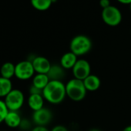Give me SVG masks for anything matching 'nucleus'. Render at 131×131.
I'll return each mask as SVG.
<instances>
[{
  "mask_svg": "<svg viewBox=\"0 0 131 131\" xmlns=\"http://www.w3.org/2000/svg\"><path fill=\"white\" fill-rule=\"evenodd\" d=\"M3 100L9 111H19L25 103V96L22 90L13 89Z\"/></svg>",
  "mask_w": 131,
  "mask_h": 131,
  "instance_id": "20e7f679",
  "label": "nucleus"
},
{
  "mask_svg": "<svg viewBox=\"0 0 131 131\" xmlns=\"http://www.w3.org/2000/svg\"><path fill=\"white\" fill-rule=\"evenodd\" d=\"M45 99L42 94H29L27 103L29 107L34 112L44 107Z\"/></svg>",
  "mask_w": 131,
  "mask_h": 131,
  "instance_id": "9b49d317",
  "label": "nucleus"
},
{
  "mask_svg": "<svg viewBox=\"0 0 131 131\" xmlns=\"http://www.w3.org/2000/svg\"><path fill=\"white\" fill-rule=\"evenodd\" d=\"M31 4L37 10L46 11L52 4V0H31Z\"/></svg>",
  "mask_w": 131,
  "mask_h": 131,
  "instance_id": "a211bd4d",
  "label": "nucleus"
},
{
  "mask_svg": "<svg viewBox=\"0 0 131 131\" xmlns=\"http://www.w3.org/2000/svg\"><path fill=\"white\" fill-rule=\"evenodd\" d=\"M102 19L106 25L110 26H116L122 21V14L118 8L110 6L103 9Z\"/></svg>",
  "mask_w": 131,
  "mask_h": 131,
  "instance_id": "423d86ee",
  "label": "nucleus"
},
{
  "mask_svg": "<svg viewBox=\"0 0 131 131\" xmlns=\"http://www.w3.org/2000/svg\"><path fill=\"white\" fill-rule=\"evenodd\" d=\"M83 81L84 86L87 91L94 92L100 89L101 86V80L99 77L94 74H90Z\"/></svg>",
  "mask_w": 131,
  "mask_h": 131,
  "instance_id": "4468645a",
  "label": "nucleus"
},
{
  "mask_svg": "<svg viewBox=\"0 0 131 131\" xmlns=\"http://www.w3.org/2000/svg\"><path fill=\"white\" fill-rule=\"evenodd\" d=\"M23 118L18 111H9L4 123L9 128H18L21 123Z\"/></svg>",
  "mask_w": 131,
  "mask_h": 131,
  "instance_id": "ddd939ff",
  "label": "nucleus"
},
{
  "mask_svg": "<svg viewBox=\"0 0 131 131\" xmlns=\"http://www.w3.org/2000/svg\"><path fill=\"white\" fill-rule=\"evenodd\" d=\"M52 111L46 107H43L37 111H34L32 115V119L36 126H46L52 119Z\"/></svg>",
  "mask_w": 131,
  "mask_h": 131,
  "instance_id": "6e6552de",
  "label": "nucleus"
},
{
  "mask_svg": "<svg viewBox=\"0 0 131 131\" xmlns=\"http://www.w3.org/2000/svg\"><path fill=\"white\" fill-rule=\"evenodd\" d=\"M122 131H131V125H129V126H126Z\"/></svg>",
  "mask_w": 131,
  "mask_h": 131,
  "instance_id": "a878e982",
  "label": "nucleus"
},
{
  "mask_svg": "<svg viewBox=\"0 0 131 131\" xmlns=\"http://www.w3.org/2000/svg\"><path fill=\"white\" fill-rule=\"evenodd\" d=\"M129 9H130V11H131V3L129 4Z\"/></svg>",
  "mask_w": 131,
  "mask_h": 131,
  "instance_id": "cd10ccee",
  "label": "nucleus"
},
{
  "mask_svg": "<svg viewBox=\"0 0 131 131\" xmlns=\"http://www.w3.org/2000/svg\"><path fill=\"white\" fill-rule=\"evenodd\" d=\"M72 73L73 78L84 80L91 74V66L86 59H78L73 68L72 69Z\"/></svg>",
  "mask_w": 131,
  "mask_h": 131,
  "instance_id": "0eeeda50",
  "label": "nucleus"
},
{
  "mask_svg": "<svg viewBox=\"0 0 131 131\" xmlns=\"http://www.w3.org/2000/svg\"><path fill=\"white\" fill-rule=\"evenodd\" d=\"M13 89V83L11 80L6 79L0 76V99L5 98Z\"/></svg>",
  "mask_w": 131,
  "mask_h": 131,
  "instance_id": "f3484780",
  "label": "nucleus"
},
{
  "mask_svg": "<svg viewBox=\"0 0 131 131\" xmlns=\"http://www.w3.org/2000/svg\"><path fill=\"white\" fill-rule=\"evenodd\" d=\"M33 68L36 73L47 74L51 68V62L49 60L42 56H36L32 62Z\"/></svg>",
  "mask_w": 131,
  "mask_h": 131,
  "instance_id": "1a4fd4ad",
  "label": "nucleus"
},
{
  "mask_svg": "<svg viewBox=\"0 0 131 131\" xmlns=\"http://www.w3.org/2000/svg\"><path fill=\"white\" fill-rule=\"evenodd\" d=\"M50 131H69L68 129L62 125H56L52 128Z\"/></svg>",
  "mask_w": 131,
  "mask_h": 131,
  "instance_id": "4be33fe9",
  "label": "nucleus"
},
{
  "mask_svg": "<svg viewBox=\"0 0 131 131\" xmlns=\"http://www.w3.org/2000/svg\"><path fill=\"white\" fill-rule=\"evenodd\" d=\"M15 70L16 65L11 62H4L1 68H0V75L2 77H4L8 80H11L13 77H15Z\"/></svg>",
  "mask_w": 131,
  "mask_h": 131,
  "instance_id": "2eb2a0df",
  "label": "nucleus"
},
{
  "mask_svg": "<svg viewBox=\"0 0 131 131\" xmlns=\"http://www.w3.org/2000/svg\"><path fill=\"white\" fill-rule=\"evenodd\" d=\"M77 57L78 56L77 55H75L73 52H72L71 51L67 52L64 53L62 56V57L60 58L59 64L66 70H72L78 60Z\"/></svg>",
  "mask_w": 131,
  "mask_h": 131,
  "instance_id": "9d476101",
  "label": "nucleus"
},
{
  "mask_svg": "<svg viewBox=\"0 0 131 131\" xmlns=\"http://www.w3.org/2000/svg\"><path fill=\"white\" fill-rule=\"evenodd\" d=\"M89 131H101V130L99 129H96V128H93V129H90Z\"/></svg>",
  "mask_w": 131,
  "mask_h": 131,
  "instance_id": "bb28decb",
  "label": "nucleus"
},
{
  "mask_svg": "<svg viewBox=\"0 0 131 131\" xmlns=\"http://www.w3.org/2000/svg\"><path fill=\"white\" fill-rule=\"evenodd\" d=\"M29 94H42V90L38 89L37 87L34 86L33 85H31L29 87Z\"/></svg>",
  "mask_w": 131,
  "mask_h": 131,
  "instance_id": "412c9836",
  "label": "nucleus"
},
{
  "mask_svg": "<svg viewBox=\"0 0 131 131\" xmlns=\"http://www.w3.org/2000/svg\"><path fill=\"white\" fill-rule=\"evenodd\" d=\"M35 70L32 62L23 60L16 64L15 77L19 80H28L35 76Z\"/></svg>",
  "mask_w": 131,
  "mask_h": 131,
  "instance_id": "39448f33",
  "label": "nucleus"
},
{
  "mask_svg": "<svg viewBox=\"0 0 131 131\" xmlns=\"http://www.w3.org/2000/svg\"><path fill=\"white\" fill-rule=\"evenodd\" d=\"M9 109L7 108L3 100L0 99V124L5 121V119L9 113Z\"/></svg>",
  "mask_w": 131,
  "mask_h": 131,
  "instance_id": "6ab92c4d",
  "label": "nucleus"
},
{
  "mask_svg": "<svg viewBox=\"0 0 131 131\" xmlns=\"http://www.w3.org/2000/svg\"><path fill=\"white\" fill-rule=\"evenodd\" d=\"M117 1L123 4H130L131 3V0H117Z\"/></svg>",
  "mask_w": 131,
  "mask_h": 131,
  "instance_id": "393cba45",
  "label": "nucleus"
},
{
  "mask_svg": "<svg viewBox=\"0 0 131 131\" xmlns=\"http://www.w3.org/2000/svg\"><path fill=\"white\" fill-rule=\"evenodd\" d=\"M30 131H50L46 126H36Z\"/></svg>",
  "mask_w": 131,
  "mask_h": 131,
  "instance_id": "b1692460",
  "label": "nucleus"
},
{
  "mask_svg": "<svg viewBox=\"0 0 131 131\" xmlns=\"http://www.w3.org/2000/svg\"><path fill=\"white\" fill-rule=\"evenodd\" d=\"M50 80L47 74H42V73H36L32 77V85L37 87L38 89L43 90L44 88L48 85Z\"/></svg>",
  "mask_w": 131,
  "mask_h": 131,
  "instance_id": "dca6fc26",
  "label": "nucleus"
},
{
  "mask_svg": "<svg viewBox=\"0 0 131 131\" xmlns=\"http://www.w3.org/2000/svg\"><path fill=\"white\" fill-rule=\"evenodd\" d=\"M130 32H131V31H130Z\"/></svg>",
  "mask_w": 131,
  "mask_h": 131,
  "instance_id": "c756f323",
  "label": "nucleus"
},
{
  "mask_svg": "<svg viewBox=\"0 0 131 131\" xmlns=\"http://www.w3.org/2000/svg\"><path fill=\"white\" fill-rule=\"evenodd\" d=\"M42 96L48 103L53 105L59 104L67 96L66 84L62 81L50 80L42 90Z\"/></svg>",
  "mask_w": 131,
  "mask_h": 131,
  "instance_id": "f257e3e1",
  "label": "nucleus"
},
{
  "mask_svg": "<svg viewBox=\"0 0 131 131\" xmlns=\"http://www.w3.org/2000/svg\"><path fill=\"white\" fill-rule=\"evenodd\" d=\"M23 131H28V130H31L32 128V123L29 119H23L22 121H21V123L19 125V127Z\"/></svg>",
  "mask_w": 131,
  "mask_h": 131,
  "instance_id": "aec40b11",
  "label": "nucleus"
},
{
  "mask_svg": "<svg viewBox=\"0 0 131 131\" xmlns=\"http://www.w3.org/2000/svg\"><path fill=\"white\" fill-rule=\"evenodd\" d=\"M100 5L103 8V9L111 6L110 0H100Z\"/></svg>",
  "mask_w": 131,
  "mask_h": 131,
  "instance_id": "5701e85b",
  "label": "nucleus"
},
{
  "mask_svg": "<svg viewBox=\"0 0 131 131\" xmlns=\"http://www.w3.org/2000/svg\"><path fill=\"white\" fill-rule=\"evenodd\" d=\"M67 96L75 102H80L86 96L87 90L84 86L83 81L73 78L66 84Z\"/></svg>",
  "mask_w": 131,
  "mask_h": 131,
  "instance_id": "f03ea898",
  "label": "nucleus"
},
{
  "mask_svg": "<svg viewBox=\"0 0 131 131\" xmlns=\"http://www.w3.org/2000/svg\"><path fill=\"white\" fill-rule=\"evenodd\" d=\"M66 70L61 67V65L53 64L51 66V68L48 72L47 75L50 80H59L62 81L66 76Z\"/></svg>",
  "mask_w": 131,
  "mask_h": 131,
  "instance_id": "f8f14e48",
  "label": "nucleus"
},
{
  "mask_svg": "<svg viewBox=\"0 0 131 131\" xmlns=\"http://www.w3.org/2000/svg\"><path fill=\"white\" fill-rule=\"evenodd\" d=\"M3 131H6V130H3Z\"/></svg>",
  "mask_w": 131,
  "mask_h": 131,
  "instance_id": "c85d7f7f",
  "label": "nucleus"
},
{
  "mask_svg": "<svg viewBox=\"0 0 131 131\" xmlns=\"http://www.w3.org/2000/svg\"><path fill=\"white\" fill-rule=\"evenodd\" d=\"M91 39L85 35H77L74 36L70 44V49L77 56L87 54L92 49Z\"/></svg>",
  "mask_w": 131,
  "mask_h": 131,
  "instance_id": "7ed1b4c3",
  "label": "nucleus"
}]
</instances>
